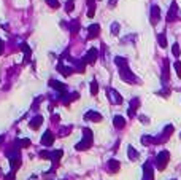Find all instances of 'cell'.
<instances>
[{"label":"cell","mask_w":181,"mask_h":180,"mask_svg":"<svg viewBox=\"0 0 181 180\" xmlns=\"http://www.w3.org/2000/svg\"><path fill=\"white\" fill-rule=\"evenodd\" d=\"M21 48H22V51L26 53V61H29V59H30V49H29V46H27L26 43H24V45H22Z\"/></svg>","instance_id":"26"},{"label":"cell","mask_w":181,"mask_h":180,"mask_svg":"<svg viewBox=\"0 0 181 180\" xmlns=\"http://www.w3.org/2000/svg\"><path fill=\"white\" fill-rule=\"evenodd\" d=\"M115 62H116V65H118V67H127V59H124V57H119V56H118L116 57V59H115Z\"/></svg>","instance_id":"19"},{"label":"cell","mask_w":181,"mask_h":180,"mask_svg":"<svg viewBox=\"0 0 181 180\" xmlns=\"http://www.w3.org/2000/svg\"><path fill=\"white\" fill-rule=\"evenodd\" d=\"M84 118L99 123V121H102V115H100V113H97V112H92V110H90V112H88V113L84 115Z\"/></svg>","instance_id":"11"},{"label":"cell","mask_w":181,"mask_h":180,"mask_svg":"<svg viewBox=\"0 0 181 180\" xmlns=\"http://www.w3.org/2000/svg\"><path fill=\"white\" fill-rule=\"evenodd\" d=\"M172 132H173V126L172 124H168V126H165V129H164V134H162V137H159V139H156V143L157 142H165L168 137L172 136Z\"/></svg>","instance_id":"9"},{"label":"cell","mask_w":181,"mask_h":180,"mask_svg":"<svg viewBox=\"0 0 181 180\" xmlns=\"http://www.w3.org/2000/svg\"><path fill=\"white\" fill-rule=\"evenodd\" d=\"M111 34L113 35L119 34V24H118V22H113V24H111Z\"/></svg>","instance_id":"27"},{"label":"cell","mask_w":181,"mask_h":180,"mask_svg":"<svg viewBox=\"0 0 181 180\" xmlns=\"http://www.w3.org/2000/svg\"><path fill=\"white\" fill-rule=\"evenodd\" d=\"M46 3L51 5L53 8H59V2H57V0H46Z\"/></svg>","instance_id":"29"},{"label":"cell","mask_w":181,"mask_h":180,"mask_svg":"<svg viewBox=\"0 0 181 180\" xmlns=\"http://www.w3.org/2000/svg\"><path fill=\"white\" fill-rule=\"evenodd\" d=\"M159 19H160V8L157 5H152L151 6V22H152V24H156Z\"/></svg>","instance_id":"8"},{"label":"cell","mask_w":181,"mask_h":180,"mask_svg":"<svg viewBox=\"0 0 181 180\" xmlns=\"http://www.w3.org/2000/svg\"><path fill=\"white\" fill-rule=\"evenodd\" d=\"M83 131H84L83 132V134H84V139L76 145V150H86V148H89L92 145V132H90V129H83Z\"/></svg>","instance_id":"2"},{"label":"cell","mask_w":181,"mask_h":180,"mask_svg":"<svg viewBox=\"0 0 181 180\" xmlns=\"http://www.w3.org/2000/svg\"><path fill=\"white\" fill-rule=\"evenodd\" d=\"M119 161H116V159H110L108 161V169L111 171V172H116L118 169H119Z\"/></svg>","instance_id":"17"},{"label":"cell","mask_w":181,"mask_h":180,"mask_svg":"<svg viewBox=\"0 0 181 180\" xmlns=\"http://www.w3.org/2000/svg\"><path fill=\"white\" fill-rule=\"evenodd\" d=\"M57 70H59V72H61V73H64L65 77H68L70 73H72V69L65 67V65H59V67H57Z\"/></svg>","instance_id":"22"},{"label":"cell","mask_w":181,"mask_h":180,"mask_svg":"<svg viewBox=\"0 0 181 180\" xmlns=\"http://www.w3.org/2000/svg\"><path fill=\"white\" fill-rule=\"evenodd\" d=\"M78 27H80V24H78V21H75L72 24V34H76L78 32Z\"/></svg>","instance_id":"31"},{"label":"cell","mask_w":181,"mask_h":180,"mask_svg":"<svg viewBox=\"0 0 181 180\" xmlns=\"http://www.w3.org/2000/svg\"><path fill=\"white\" fill-rule=\"evenodd\" d=\"M116 2H118V0H110V5L115 6V5H116Z\"/></svg>","instance_id":"33"},{"label":"cell","mask_w":181,"mask_h":180,"mask_svg":"<svg viewBox=\"0 0 181 180\" xmlns=\"http://www.w3.org/2000/svg\"><path fill=\"white\" fill-rule=\"evenodd\" d=\"M53 142H54V136L51 134L49 131L45 132V134H43V137H41V143L45 147H49V145H53Z\"/></svg>","instance_id":"10"},{"label":"cell","mask_w":181,"mask_h":180,"mask_svg":"<svg viewBox=\"0 0 181 180\" xmlns=\"http://www.w3.org/2000/svg\"><path fill=\"white\" fill-rule=\"evenodd\" d=\"M176 18H178V5H176V2L173 0L170 8H168V13H167V22H173Z\"/></svg>","instance_id":"4"},{"label":"cell","mask_w":181,"mask_h":180,"mask_svg":"<svg viewBox=\"0 0 181 180\" xmlns=\"http://www.w3.org/2000/svg\"><path fill=\"white\" fill-rule=\"evenodd\" d=\"M138 105H140V100L138 99H133V100H130V108H138Z\"/></svg>","instance_id":"28"},{"label":"cell","mask_w":181,"mask_h":180,"mask_svg":"<svg viewBox=\"0 0 181 180\" xmlns=\"http://www.w3.org/2000/svg\"><path fill=\"white\" fill-rule=\"evenodd\" d=\"M157 42H159L160 48H165V46H167V37H165V32H160L159 35H157Z\"/></svg>","instance_id":"16"},{"label":"cell","mask_w":181,"mask_h":180,"mask_svg":"<svg viewBox=\"0 0 181 180\" xmlns=\"http://www.w3.org/2000/svg\"><path fill=\"white\" fill-rule=\"evenodd\" d=\"M41 123H43V118H41L40 115H37L32 121H30V128H32V129H37V128L41 126Z\"/></svg>","instance_id":"14"},{"label":"cell","mask_w":181,"mask_h":180,"mask_svg":"<svg viewBox=\"0 0 181 180\" xmlns=\"http://www.w3.org/2000/svg\"><path fill=\"white\" fill-rule=\"evenodd\" d=\"M172 53H173V56H175V57H180L181 49H180V45H178V43H173V45H172Z\"/></svg>","instance_id":"20"},{"label":"cell","mask_w":181,"mask_h":180,"mask_svg":"<svg viewBox=\"0 0 181 180\" xmlns=\"http://www.w3.org/2000/svg\"><path fill=\"white\" fill-rule=\"evenodd\" d=\"M141 143L143 145H151V143H156V139L151 137V136H143L141 137Z\"/></svg>","instance_id":"18"},{"label":"cell","mask_w":181,"mask_h":180,"mask_svg":"<svg viewBox=\"0 0 181 180\" xmlns=\"http://www.w3.org/2000/svg\"><path fill=\"white\" fill-rule=\"evenodd\" d=\"M97 49L95 48H90L89 51H88V54H86V57H84V61H86V64H94L95 62V59H97Z\"/></svg>","instance_id":"7"},{"label":"cell","mask_w":181,"mask_h":180,"mask_svg":"<svg viewBox=\"0 0 181 180\" xmlns=\"http://www.w3.org/2000/svg\"><path fill=\"white\" fill-rule=\"evenodd\" d=\"M119 75H121V78H123L124 81H127V83H137V77L129 70V67H121L119 69Z\"/></svg>","instance_id":"3"},{"label":"cell","mask_w":181,"mask_h":180,"mask_svg":"<svg viewBox=\"0 0 181 180\" xmlns=\"http://www.w3.org/2000/svg\"><path fill=\"white\" fill-rule=\"evenodd\" d=\"M170 80V65H168V59H164V70H162V83H168Z\"/></svg>","instance_id":"5"},{"label":"cell","mask_w":181,"mask_h":180,"mask_svg":"<svg viewBox=\"0 0 181 180\" xmlns=\"http://www.w3.org/2000/svg\"><path fill=\"white\" fill-rule=\"evenodd\" d=\"M49 86H53L54 89H57V91H65V85H62V83H59V81H56V80H49ZM64 94V93H62Z\"/></svg>","instance_id":"13"},{"label":"cell","mask_w":181,"mask_h":180,"mask_svg":"<svg viewBox=\"0 0 181 180\" xmlns=\"http://www.w3.org/2000/svg\"><path fill=\"white\" fill-rule=\"evenodd\" d=\"M113 124H115L116 129H123L125 126V118H123L121 115H116L115 118H113Z\"/></svg>","instance_id":"12"},{"label":"cell","mask_w":181,"mask_h":180,"mask_svg":"<svg viewBox=\"0 0 181 180\" xmlns=\"http://www.w3.org/2000/svg\"><path fill=\"white\" fill-rule=\"evenodd\" d=\"M168 161H170V153H168L167 150H162L159 155H157V158H156V166H157V169H159V171H164Z\"/></svg>","instance_id":"1"},{"label":"cell","mask_w":181,"mask_h":180,"mask_svg":"<svg viewBox=\"0 0 181 180\" xmlns=\"http://www.w3.org/2000/svg\"><path fill=\"white\" fill-rule=\"evenodd\" d=\"M110 96H111V100H113V104H121L123 102V97H121L118 93L115 91V89H110Z\"/></svg>","instance_id":"15"},{"label":"cell","mask_w":181,"mask_h":180,"mask_svg":"<svg viewBox=\"0 0 181 180\" xmlns=\"http://www.w3.org/2000/svg\"><path fill=\"white\" fill-rule=\"evenodd\" d=\"M99 34H100V26L99 24H90L88 27V38L89 40L90 38H95Z\"/></svg>","instance_id":"6"},{"label":"cell","mask_w":181,"mask_h":180,"mask_svg":"<svg viewBox=\"0 0 181 180\" xmlns=\"http://www.w3.org/2000/svg\"><path fill=\"white\" fill-rule=\"evenodd\" d=\"M19 145H21V147H29L30 145V140L29 139H22V140H19Z\"/></svg>","instance_id":"30"},{"label":"cell","mask_w":181,"mask_h":180,"mask_svg":"<svg viewBox=\"0 0 181 180\" xmlns=\"http://www.w3.org/2000/svg\"><path fill=\"white\" fill-rule=\"evenodd\" d=\"M90 93H92L94 96H95L97 93H99V83H97L95 80H94L92 83H90Z\"/></svg>","instance_id":"24"},{"label":"cell","mask_w":181,"mask_h":180,"mask_svg":"<svg viewBox=\"0 0 181 180\" xmlns=\"http://www.w3.org/2000/svg\"><path fill=\"white\" fill-rule=\"evenodd\" d=\"M94 13H95V6H89L88 16H89V18H92V16H94Z\"/></svg>","instance_id":"32"},{"label":"cell","mask_w":181,"mask_h":180,"mask_svg":"<svg viewBox=\"0 0 181 180\" xmlns=\"http://www.w3.org/2000/svg\"><path fill=\"white\" fill-rule=\"evenodd\" d=\"M73 6H75V2H73V0H67V3H65V11H67V13H72V11H73Z\"/></svg>","instance_id":"23"},{"label":"cell","mask_w":181,"mask_h":180,"mask_svg":"<svg viewBox=\"0 0 181 180\" xmlns=\"http://www.w3.org/2000/svg\"><path fill=\"white\" fill-rule=\"evenodd\" d=\"M173 67H175V70H176V75L181 78V61H176L175 64H173Z\"/></svg>","instance_id":"25"},{"label":"cell","mask_w":181,"mask_h":180,"mask_svg":"<svg viewBox=\"0 0 181 180\" xmlns=\"http://www.w3.org/2000/svg\"><path fill=\"white\" fill-rule=\"evenodd\" d=\"M127 153H129V158H130V159H137V158H138V153H137V150L133 147L127 148Z\"/></svg>","instance_id":"21"}]
</instances>
